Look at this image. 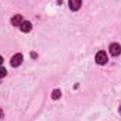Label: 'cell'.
Here are the masks:
<instances>
[{"label":"cell","mask_w":121,"mask_h":121,"mask_svg":"<svg viewBox=\"0 0 121 121\" xmlns=\"http://www.w3.org/2000/svg\"><path fill=\"white\" fill-rule=\"evenodd\" d=\"M31 28H32V24H31L30 21H23L21 26H20V30L23 31V32H30Z\"/></svg>","instance_id":"cell-6"},{"label":"cell","mask_w":121,"mask_h":121,"mask_svg":"<svg viewBox=\"0 0 121 121\" xmlns=\"http://www.w3.org/2000/svg\"><path fill=\"white\" fill-rule=\"evenodd\" d=\"M21 62H23V55H21V54H16V55L11 58V60H10V63H11V66H13V68L20 66V65H21Z\"/></svg>","instance_id":"cell-3"},{"label":"cell","mask_w":121,"mask_h":121,"mask_svg":"<svg viewBox=\"0 0 121 121\" xmlns=\"http://www.w3.org/2000/svg\"><path fill=\"white\" fill-rule=\"evenodd\" d=\"M107 60H108V56H107V54H106L104 51L97 52V55H96V62H97L99 65H106Z\"/></svg>","instance_id":"cell-1"},{"label":"cell","mask_w":121,"mask_h":121,"mask_svg":"<svg viewBox=\"0 0 121 121\" xmlns=\"http://www.w3.org/2000/svg\"><path fill=\"white\" fill-rule=\"evenodd\" d=\"M60 94H62V93H60L59 89H55V90L52 91V99H54V100H58L60 97Z\"/></svg>","instance_id":"cell-7"},{"label":"cell","mask_w":121,"mask_h":121,"mask_svg":"<svg viewBox=\"0 0 121 121\" xmlns=\"http://www.w3.org/2000/svg\"><path fill=\"white\" fill-rule=\"evenodd\" d=\"M108 49H110V54H111L113 56H118V55L121 54V45L120 44H117V42L111 44Z\"/></svg>","instance_id":"cell-2"},{"label":"cell","mask_w":121,"mask_h":121,"mask_svg":"<svg viewBox=\"0 0 121 121\" xmlns=\"http://www.w3.org/2000/svg\"><path fill=\"white\" fill-rule=\"evenodd\" d=\"M118 111H120V114H121V106H120V108H118Z\"/></svg>","instance_id":"cell-10"},{"label":"cell","mask_w":121,"mask_h":121,"mask_svg":"<svg viewBox=\"0 0 121 121\" xmlns=\"http://www.w3.org/2000/svg\"><path fill=\"white\" fill-rule=\"evenodd\" d=\"M1 63H3V58L0 56V66H1Z\"/></svg>","instance_id":"cell-9"},{"label":"cell","mask_w":121,"mask_h":121,"mask_svg":"<svg viewBox=\"0 0 121 121\" xmlns=\"http://www.w3.org/2000/svg\"><path fill=\"white\" fill-rule=\"evenodd\" d=\"M21 23H23V17H21L20 14H16V16L11 17V24H13L14 27H20Z\"/></svg>","instance_id":"cell-5"},{"label":"cell","mask_w":121,"mask_h":121,"mask_svg":"<svg viewBox=\"0 0 121 121\" xmlns=\"http://www.w3.org/2000/svg\"><path fill=\"white\" fill-rule=\"evenodd\" d=\"M82 6V0H69V9L72 11H78Z\"/></svg>","instance_id":"cell-4"},{"label":"cell","mask_w":121,"mask_h":121,"mask_svg":"<svg viewBox=\"0 0 121 121\" xmlns=\"http://www.w3.org/2000/svg\"><path fill=\"white\" fill-rule=\"evenodd\" d=\"M6 75H7V70H6L4 68H1V66H0V79H1V78H4Z\"/></svg>","instance_id":"cell-8"}]
</instances>
